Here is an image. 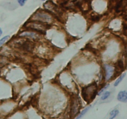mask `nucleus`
Returning a JSON list of instances; mask_svg holds the SVG:
<instances>
[{"label":"nucleus","mask_w":127,"mask_h":119,"mask_svg":"<svg viewBox=\"0 0 127 119\" xmlns=\"http://www.w3.org/2000/svg\"><path fill=\"white\" fill-rule=\"evenodd\" d=\"M108 87H109V84H107V85H105V86L103 87L102 89H101L100 91H99V93H97V94L99 95V96H100V95H101L102 94V93H104V91H105V90L107 89V88H108Z\"/></svg>","instance_id":"13"},{"label":"nucleus","mask_w":127,"mask_h":119,"mask_svg":"<svg viewBox=\"0 0 127 119\" xmlns=\"http://www.w3.org/2000/svg\"><path fill=\"white\" fill-rule=\"evenodd\" d=\"M104 70L105 73V79L107 81L110 80L115 71V68L113 66L110 65H104Z\"/></svg>","instance_id":"5"},{"label":"nucleus","mask_w":127,"mask_h":119,"mask_svg":"<svg viewBox=\"0 0 127 119\" xmlns=\"http://www.w3.org/2000/svg\"><path fill=\"white\" fill-rule=\"evenodd\" d=\"M90 108H91V106H89V107H86V109H84L83 110H82L80 114H79V115H78V116L77 117V118H76V119H81V118L84 115L86 114L87 113V112L90 109Z\"/></svg>","instance_id":"10"},{"label":"nucleus","mask_w":127,"mask_h":119,"mask_svg":"<svg viewBox=\"0 0 127 119\" xmlns=\"http://www.w3.org/2000/svg\"><path fill=\"white\" fill-rule=\"evenodd\" d=\"M110 96V91L105 92V93H104L103 94H102V96H101V100H102V101L105 100V99H107Z\"/></svg>","instance_id":"11"},{"label":"nucleus","mask_w":127,"mask_h":119,"mask_svg":"<svg viewBox=\"0 0 127 119\" xmlns=\"http://www.w3.org/2000/svg\"><path fill=\"white\" fill-rule=\"evenodd\" d=\"M10 38V36H6L4 37H3L1 39H0V47H1L2 45L6 42L9 40V39Z\"/></svg>","instance_id":"12"},{"label":"nucleus","mask_w":127,"mask_h":119,"mask_svg":"<svg viewBox=\"0 0 127 119\" xmlns=\"http://www.w3.org/2000/svg\"><path fill=\"white\" fill-rule=\"evenodd\" d=\"M97 94V86L96 83H92L82 89V95L86 102L92 101Z\"/></svg>","instance_id":"1"},{"label":"nucleus","mask_w":127,"mask_h":119,"mask_svg":"<svg viewBox=\"0 0 127 119\" xmlns=\"http://www.w3.org/2000/svg\"><path fill=\"white\" fill-rule=\"evenodd\" d=\"M119 114V110L118 109H113V110H112L110 113V115H109V119H114L118 115V114Z\"/></svg>","instance_id":"9"},{"label":"nucleus","mask_w":127,"mask_h":119,"mask_svg":"<svg viewBox=\"0 0 127 119\" xmlns=\"http://www.w3.org/2000/svg\"><path fill=\"white\" fill-rule=\"evenodd\" d=\"M3 34V31H2V29L0 28V36H1V35Z\"/></svg>","instance_id":"15"},{"label":"nucleus","mask_w":127,"mask_h":119,"mask_svg":"<svg viewBox=\"0 0 127 119\" xmlns=\"http://www.w3.org/2000/svg\"><path fill=\"white\" fill-rule=\"evenodd\" d=\"M42 1H45V0H42Z\"/></svg>","instance_id":"17"},{"label":"nucleus","mask_w":127,"mask_h":119,"mask_svg":"<svg viewBox=\"0 0 127 119\" xmlns=\"http://www.w3.org/2000/svg\"><path fill=\"white\" fill-rule=\"evenodd\" d=\"M126 76V73H123L122 74H121L120 76H119V77L117 79H116V81H115V83H114V86L115 87H117L119 85L120 83L122 81H123V79L125 78V77Z\"/></svg>","instance_id":"8"},{"label":"nucleus","mask_w":127,"mask_h":119,"mask_svg":"<svg viewBox=\"0 0 127 119\" xmlns=\"http://www.w3.org/2000/svg\"><path fill=\"white\" fill-rule=\"evenodd\" d=\"M33 19L34 21L43 22V23L51 22L53 20L51 16L45 12H37L34 15H33Z\"/></svg>","instance_id":"3"},{"label":"nucleus","mask_w":127,"mask_h":119,"mask_svg":"<svg viewBox=\"0 0 127 119\" xmlns=\"http://www.w3.org/2000/svg\"><path fill=\"white\" fill-rule=\"evenodd\" d=\"M117 100L122 102H127V91H121L117 95Z\"/></svg>","instance_id":"7"},{"label":"nucleus","mask_w":127,"mask_h":119,"mask_svg":"<svg viewBox=\"0 0 127 119\" xmlns=\"http://www.w3.org/2000/svg\"><path fill=\"white\" fill-rule=\"evenodd\" d=\"M27 1V0H17V2H18L19 4L20 5V6H23Z\"/></svg>","instance_id":"14"},{"label":"nucleus","mask_w":127,"mask_h":119,"mask_svg":"<svg viewBox=\"0 0 127 119\" xmlns=\"http://www.w3.org/2000/svg\"><path fill=\"white\" fill-rule=\"evenodd\" d=\"M25 26L32 30L33 31H36L38 32H43L48 29V27L46 25H45V23L36 21L27 22L25 24Z\"/></svg>","instance_id":"2"},{"label":"nucleus","mask_w":127,"mask_h":119,"mask_svg":"<svg viewBox=\"0 0 127 119\" xmlns=\"http://www.w3.org/2000/svg\"><path fill=\"white\" fill-rule=\"evenodd\" d=\"M80 108V101L77 97H74L72 100L71 108V117L76 116L77 112H79Z\"/></svg>","instance_id":"4"},{"label":"nucleus","mask_w":127,"mask_h":119,"mask_svg":"<svg viewBox=\"0 0 127 119\" xmlns=\"http://www.w3.org/2000/svg\"><path fill=\"white\" fill-rule=\"evenodd\" d=\"M19 37H26L30 38V39H36L39 38L40 36L39 34H37L36 31H24V32H21L20 34H19Z\"/></svg>","instance_id":"6"},{"label":"nucleus","mask_w":127,"mask_h":119,"mask_svg":"<svg viewBox=\"0 0 127 119\" xmlns=\"http://www.w3.org/2000/svg\"><path fill=\"white\" fill-rule=\"evenodd\" d=\"M126 52H127V47L126 48Z\"/></svg>","instance_id":"16"}]
</instances>
